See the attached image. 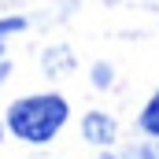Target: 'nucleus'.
I'll return each instance as SVG.
<instances>
[{
	"instance_id": "nucleus-1",
	"label": "nucleus",
	"mask_w": 159,
	"mask_h": 159,
	"mask_svg": "<svg viewBox=\"0 0 159 159\" xmlns=\"http://www.w3.org/2000/svg\"><path fill=\"white\" fill-rule=\"evenodd\" d=\"M70 122V100L63 93H26L7 104L4 111V129L19 137L22 144H48L63 133Z\"/></svg>"
},
{
	"instance_id": "nucleus-5",
	"label": "nucleus",
	"mask_w": 159,
	"mask_h": 159,
	"mask_svg": "<svg viewBox=\"0 0 159 159\" xmlns=\"http://www.w3.org/2000/svg\"><path fill=\"white\" fill-rule=\"evenodd\" d=\"M100 159H159V141H133V144H126L119 152H104Z\"/></svg>"
},
{
	"instance_id": "nucleus-2",
	"label": "nucleus",
	"mask_w": 159,
	"mask_h": 159,
	"mask_svg": "<svg viewBox=\"0 0 159 159\" xmlns=\"http://www.w3.org/2000/svg\"><path fill=\"white\" fill-rule=\"evenodd\" d=\"M81 141L96 148H111L119 141V122L107 111H85L81 115Z\"/></svg>"
},
{
	"instance_id": "nucleus-3",
	"label": "nucleus",
	"mask_w": 159,
	"mask_h": 159,
	"mask_svg": "<svg viewBox=\"0 0 159 159\" xmlns=\"http://www.w3.org/2000/svg\"><path fill=\"white\" fill-rule=\"evenodd\" d=\"M41 70H44L48 78H67V74L74 70V52H70V44H48V48L41 52Z\"/></svg>"
},
{
	"instance_id": "nucleus-6",
	"label": "nucleus",
	"mask_w": 159,
	"mask_h": 159,
	"mask_svg": "<svg viewBox=\"0 0 159 159\" xmlns=\"http://www.w3.org/2000/svg\"><path fill=\"white\" fill-rule=\"evenodd\" d=\"M89 81H93V89H111V85H115V67L104 63V59L93 63V67H89Z\"/></svg>"
},
{
	"instance_id": "nucleus-4",
	"label": "nucleus",
	"mask_w": 159,
	"mask_h": 159,
	"mask_svg": "<svg viewBox=\"0 0 159 159\" xmlns=\"http://www.w3.org/2000/svg\"><path fill=\"white\" fill-rule=\"evenodd\" d=\"M137 133L148 137V141H159V89L144 100V107L137 111Z\"/></svg>"
},
{
	"instance_id": "nucleus-7",
	"label": "nucleus",
	"mask_w": 159,
	"mask_h": 159,
	"mask_svg": "<svg viewBox=\"0 0 159 159\" xmlns=\"http://www.w3.org/2000/svg\"><path fill=\"white\" fill-rule=\"evenodd\" d=\"M11 78V56H7V48H4V41H0V89L7 85Z\"/></svg>"
},
{
	"instance_id": "nucleus-8",
	"label": "nucleus",
	"mask_w": 159,
	"mask_h": 159,
	"mask_svg": "<svg viewBox=\"0 0 159 159\" xmlns=\"http://www.w3.org/2000/svg\"><path fill=\"white\" fill-rule=\"evenodd\" d=\"M4 133H7V129H4V126H0V141H4Z\"/></svg>"
}]
</instances>
